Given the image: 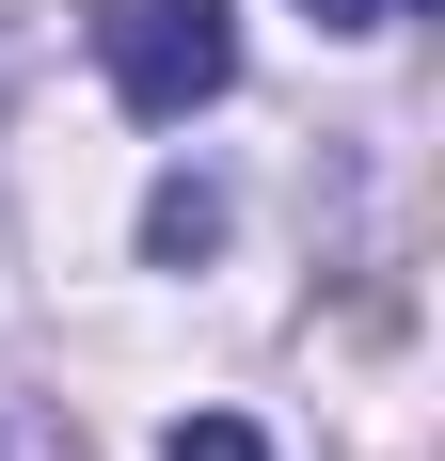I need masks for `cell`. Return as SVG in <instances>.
Instances as JSON below:
<instances>
[{"instance_id":"6da1fadb","label":"cell","mask_w":445,"mask_h":461,"mask_svg":"<svg viewBox=\"0 0 445 461\" xmlns=\"http://www.w3.org/2000/svg\"><path fill=\"white\" fill-rule=\"evenodd\" d=\"M95 64L143 128H191L222 80H239V16L222 0H95Z\"/></svg>"},{"instance_id":"7a4b0ae2","label":"cell","mask_w":445,"mask_h":461,"mask_svg":"<svg viewBox=\"0 0 445 461\" xmlns=\"http://www.w3.org/2000/svg\"><path fill=\"white\" fill-rule=\"evenodd\" d=\"M207 239H222V191H207V176H159V207H143V255H176V271H191Z\"/></svg>"},{"instance_id":"3957f363","label":"cell","mask_w":445,"mask_h":461,"mask_svg":"<svg viewBox=\"0 0 445 461\" xmlns=\"http://www.w3.org/2000/svg\"><path fill=\"white\" fill-rule=\"evenodd\" d=\"M159 461H270V446H255V414H176Z\"/></svg>"},{"instance_id":"277c9868","label":"cell","mask_w":445,"mask_h":461,"mask_svg":"<svg viewBox=\"0 0 445 461\" xmlns=\"http://www.w3.org/2000/svg\"><path fill=\"white\" fill-rule=\"evenodd\" d=\"M318 32H382V16H398V0H303Z\"/></svg>"}]
</instances>
